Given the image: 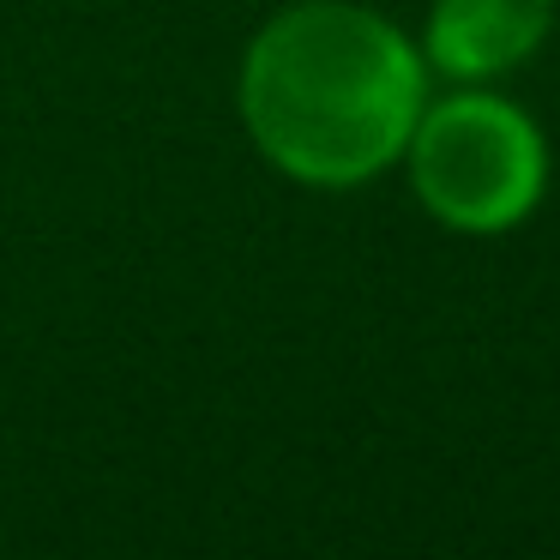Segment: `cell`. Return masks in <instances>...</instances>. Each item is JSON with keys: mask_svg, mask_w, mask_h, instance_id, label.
<instances>
[{"mask_svg": "<svg viewBox=\"0 0 560 560\" xmlns=\"http://www.w3.org/2000/svg\"><path fill=\"white\" fill-rule=\"evenodd\" d=\"M242 127L295 187L350 194L386 175L428 103V61L392 19L355 0H295L242 55Z\"/></svg>", "mask_w": 560, "mask_h": 560, "instance_id": "1", "label": "cell"}, {"mask_svg": "<svg viewBox=\"0 0 560 560\" xmlns=\"http://www.w3.org/2000/svg\"><path fill=\"white\" fill-rule=\"evenodd\" d=\"M404 163L422 211L452 235H506L530 223L548 194L542 127L482 85L422 103Z\"/></svg>", "mask_w": 560, "mask_h": 560, "instance_id": "2", "label": "cell"}, {"mask_svg": "<svg viewBox=\"0 0 560 560\" xmlns=\"http://www.w3.org/2000/svg\"><path fill=\"white\" fill-rule=\"evenodd\" d=\"M560 0H434L422 61L452 85H482L524 67L555 31Z\"/></svg>", "mask_w": 560, "mask_h": 560, "instance_id": "3", "label": "cell"}]
</instances>
